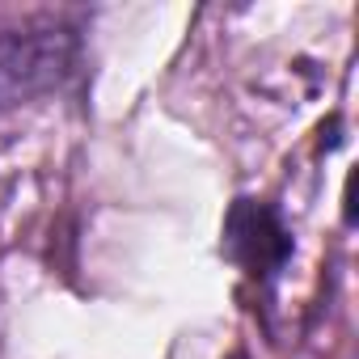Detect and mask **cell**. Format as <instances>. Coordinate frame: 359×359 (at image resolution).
I'll list each match as a JSON object with an SVG mask.
<instances>
[{
    "label": "cell",
    "mask_w": 359,
    "mask_h": 359,
    "mask_svg": "<svg viewBox=\"0 0 359 359\" xmlns=\"http://www.w3.org/2000/svg\"><path fill=\"white\" fill-rule=\"evenodd\" d=\"M224 254L258 283H271L292 258V233L262 199H237L224 216Z\"/></svg>",
    "instance_id": "7a4b0ae2"
},
{
    "label": "cell",
    "mask_w": 359,
    "mask_h": 359,
    "mask_svg": "<svg viewBox=\"0 0 359 359\" xmlns=\"http://www.w3.org/2000/svg\"><path fill=\"white\" fill-rule=\"evenodd\" d=\"M81 60V30L60 18H34L0 30V114L60 93Z\"/></svg>",
    "instance_id": "6da1fadb"
}]
</instances>
